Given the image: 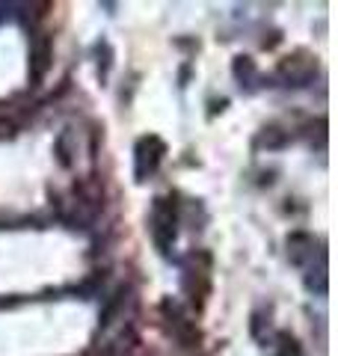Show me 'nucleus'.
<instances>
[{
	"instance_id": "obj_1",
	"label": "nucleus",
	"mask_w": 338,
	"mask_h": 356,
	"mask_svg": "<svg viewBox=\"0 0 338 356\" xmlns=\"http://www.w3.org/2000/svg\"><path fill=\"white\" fill-rule=\"evenodd\" d=\"M152 241L163 255L172 252L175 238H178V205L172 196H157L152 205Z\"/></svg>"
},
{
	"instance_id": "obj_2",
	"label": "nucleus",
	"mask_w": 338,
	"mask_h": 356,
	"mask_svg": "<svg viewBox=\"0 0 338 356\" xmlns=\"http://www.w3.org/2000/svg\"><path fill=\"white\" fill-rule=\"evenodd\" d=\"M163 154H166V146H163L161 137H154V134H149V137H143L137 143V149H134V170H137L140 181L157 172V166H161Z\"/></svg>"
},
{
	"instance_id": "obj_3",
	"label": "nucleus",
	"mask_w": 338,
	"mask_h": 356,
	"mask_svg": "<svg viewBox=\"0 0 338 356\" xmlns=\"http://www.w3.org/2000/svg\"><path fill=\"white\" fill-rule=\"evenodd\" d=\"M199 259H202V252L196 255H190L187 259V267H184V288H187V294L190 297H199V303L205 300L208 294V288H211V259L205 255V261H202L199 267Z\"/></svg>"
},
{
	"instance_id": "obj_4",
	"label": "nucleus",
	"mask_w": 338,
	"mask_h": 356,
	"mask_svg": "<svg viewBox=\"0 0 338 356\" xmlns=\"http://www.w3.org/2000/svg\"><path fill=\"white\" fill-rule=\"evenodd\" d=\"M51 60H54V44L48 33H36L30 44V81L33 86L42 83V77L51 72Z\"/></svg>"
},
{
	"instance_id": "obj_5",
	"label": "nucleus",
	"mask_w": 338,
	"mask_h": 356,
	"mask_svg": "<svg viewBox=\"0 0 338 356\" xmlns=\"http://www.w3.org/2000/svg\"><path fill=\"white\" fill-rule=\"evenodd\" d=\"M314 247H318V241L306 235V232H294V235L288 238V255L297 267H306L314 261Z\"/></svg>"
},
{
	"instance_id": "obj_6",
	"label": "nucleus",
	"mask_w": 338,
	"mask_h": 356,
	"mask_svg": "<svg viewBox=\"0 0 338 356\" xmlns=\"http://www.w3.org/2000/svg\"><path fill=\"white\" fill-rule=\"evenodd\" d=\"M314 69H318V63H314V60H303V54H297V57H288L285 63H282V69H279V72L288 77V83L303 86L306 81H312Z\"/></svg>"
},
{
	"instance_id": "obj_7",
	"label": "nucleus",
	"mask_w": 338,
	"mask_h": 356,
	"mask_svg": "<svg viewBox=\"0 0 338 356\" xmlns=\"http://www.w3.org/2000/svg\"><path fill=\"white\" fill-rule=\"evenodd\" d=\"M270 356H306V350L291 332H276L270 341Z\"/></svg>"
}]
</instances>
